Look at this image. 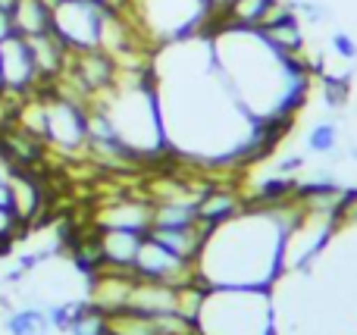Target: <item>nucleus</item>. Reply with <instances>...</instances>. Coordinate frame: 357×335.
<instances>
[{"instance_id": "nucleus-5", "label": "nucleus", "mask_w": 357, "mask_h": 335, "mask_svg": "<svg viewBox=\"0 0 357 335\" xmlns=\"http://www.w3.org/2000/svg\"><path fill=\"white\" fill-rule=\"evenodd\" d=\"M44 91V141L60 154H85L88 150V104L73 94L56 91L54 85Z\"/></svg>"}, {"instance_id": "nucleus-30", "label": "nucleus", "mask_w": 357, "mask_h": 335, "mask_svg": "<svg viewBox=\"0 0 357 335\" xmlns=\"http://www.w3.org/2000/svg\"><path fill=\"white\" fill-rule=\"evenodd\" d=\"M10 35H16V29H13V16L6 10H0V41H6Z\"/></svg>"}, {"instance_id": "nucleus-22", "label": "nucleus", "mask_w": 357, "mask_h": 335, "mask_svg": "<svg viewBox=\"0 0 357 335\" xmlns=\"http://www.w3.org/2000/svg\"><path fill=\"white\" fill-rule=\"evenodd\" d=\"M66 335H110V317L85 298V304H82V311L75 313V320L66 329Z\"/></svg>"}, {"instance_id": "nucleus-16", "label": "nucleus", "mask_w": 357, "mask_h": 335, "mask_svg": "<svg viewBox=\"0 0 357 335\" xmlns=\"http://www.w3.org/2000/svg\"><path fill=\"white\" fill-rule=\"evenodd\" d=\"M207 235L210 232L204 229L201 223L197 226H182V229H157V226H151L148 229V238H154L157 244H163L167 251H173L176 257H182V260H188V263H197Z\"/></svg>"}, {"instance_id": "nucleus-11", "label": "nucleus", "mask_w": 357, "mask_h": 335, "mask_svg": "<svg viewBox=\"0 0 357 335\" xmlns=\"http://www.w3.org/2000/svg\"><path fill=\"white\" fill-rule=\"evenodd\" d=\"M29 47L31 56H35V66H38V79H41V88H50L63 79L69 66V56L73 50L54 35V31H44V35L29 38Z\"/></svg>"}, {"instance_id": "nucleus-20", "label": "nucleus", "mask_w": 357, "mask_h": 335, "mask_svg": "<svg viewBox=\"0 0 357 335\" xmlns=\"http://www.w3.org/2000/svg\"><path fill=\"white\" fill-rule=\"evenodd\" d=\"M6 335H50L54 326L47 320V307H19V311H10L3 320Z\"/></svg>"}, {"instance_id": "nucleus-29", "label": "nucleus", "mask_w": 357, "mask_h": 335, "mask_svg": "<svg viewBox=\"0 0 357 335\" xmlns=\"http://www.w3.org/2000/svg\"><path fill=\"white\" fill-rule=\"evenodd\" d=\"M301 166H304V157L301 154H289V157H282V160H279L276 173L279 176H295Z\"/></svg>"}, {"instance_id": "nucleus-4", "label": "nucleus", "mask_w": 357, "mask_h": 335, "mask_svg": "<svg viewBox=\"0 0 357 335\" xmlns=\"http://www.w3.org/2000/svg\"><path fill=\"white\" fill-rule=\"evenodd\" d=\"M129 16L148 44H173L207 35L213 10L207 0H132Z\"/></svg>"}, {"instance_id": "nucleus-13", "label": "nucleus", "mask_w": 357, "mask_h": 335, "mask_svg": "<svg viewBox=\"0 0 357 335\" xmlns=\"http://www.w3.org/2000/svg\"><path fill=\"white\" fill-rule=\"evenodd\" d=\"M10 188H13V213H16V219L25 229V226H31L41 217L44 204H47L44 182L35 176V169H16L10 179Z\"/></svg>"}, {"instance_id": "nucleus-18", "label": "nucleus", "mask_w": 357, "mask_h": 335, "mask_svg": "<svg viewBox=\"0 0 357 335\" xmlns=\"http://www.w3.org/2000/svg\"><path fill=\"white\" fill-rule=\"evenodd\" d=\"M276 0H232L222 13L210 19V25H241V29H260L264 16Z\"/></svg>"}, {"instance_id": "nucleus-17", "label": "nucleus", "mask_w": 357, "mask_h": 335, "mask_svg": "<svg viewBox=\"0 0 357 335\" xmlns=\"http://www.w3.org/2000/svg\"><path fill=\"white\" fill-rule=\"evenodd\" d=\"M13 29L22 38H35L50 31V3L47 0H16V6L10 10Z\"/></svg>"}, {"instance_id": "nucleus-3", "label": "nucleus", "mask_w": 357, "mask_h": 335, "mask_svg": "<svg viewBox=\"0 0 357 335\" xmlns=\"http://www.w3.org/2000/svg\"><path fill=\"white\" fill-rule=\"evenodd\" d=\"M197 335H276L270 292L210 288L195 323Z\"/></svg>"}, {"instance_id": "nucleus-31", "label": "nucleus", "mask_w": 357, "mask_h": 335, "mask_svg": "<svg viewBox=\"0 0 357 335\" xmlns=\"http://www.w3.org/2000/svg\"><path fill=\"white\" fill-rule=\"evenodd\" d=\"M104 10H110V13H129V6H132V0H98Z\"/></svg>"}, {"instance_id": "nucleus-1", "label": "nucleus", "mask_w": 357, "mask_h": 335, "mask_svg": "<svg viewBox=\"0 0 357 335\" xmlns=\"http://www.w3.org/2000/svg\"><path fill=\"white\" fill-rule=\"evenodd\" d=\"M301 217V201L248 204L238 217L210 229L195 273L210 288L273 292L285 273V238Z\"/></svg>"}, {"instance_id": "nucleus-14", "label": "nucleus", "mask_w": 357, "mask_h": 335, "mask_svg": "<svg viewBox=\"0 0 357 335\" xmlns=\"http://www.w3.org/2000/svg\"><path fill=\"white\" fill-rule=\"evenodd\" d=\"M94 232H98L104 270H132L135 267V257L144 244V232H132V229H94Z\"/></svg>"}, {"instance_id": "nucleus-21", "label": "nucleus", "mask_w": 357, "mask_h": 335, "mask_svg": "<svg viewBox=\"0 0 357 335\" xmlns=\"http://www.w3.org/2000/svg\"><path fill=\"white\" fill-rule=\"evenodd\" d=\"M298 192V179L295 176H270L257 185V192L248 198V204H282V201H291Z\"/></svg>"}, {"instance_id": "nucleus-7", "label": "nucleus", "mask_w": 357, "mask_h": 335, "mask_svg": "<svg viewBox=\"0 0 357 335\" xmlns=\"http://www.w3.org/2000/svg\"><path fill=\"white\" fill-rule=\"evenodd\" d=\"M0 72H3V98L13 104H19L22 98H29L41 88L29 38L10 35L6 41H0Z\"/></svg>"}, {"instance_id": "nucleus-15", "label": "nucleus", "mask_w": 357, "mask_h": 335, "mask_svg": "<svg viewBox=\"0 0 357 335\" xmlns=\"http://www.w3.org/2000/svg\"><path fill=\"white\" fill-rule=\"evenodd\" d=\"M176 304H178V286L135 279V288H132V298H129V311L144 313V317H160V313H173Z\"/></svg>"}, {"instance_id": "nucleus-2", "label": "nucleus", "mask_w": 357, "mask_h": 335, "mask_svg": "<svg viewBox=\"0 0 357 335\" xmlns=\"http://www.w3.org/2000/svg\"><path fill=\"white\" fill-rule=\"evenodd\" d=\"M207 35L222 75L251 119H291L307 104L310 63L304 54L276 50L260 29L210 25Z\"/></svg>"}, {"instance_id": "nucleus-9", "label": "nucleus", "mask_w": 357, "mask_h": 335, "mask_svg": "<svg viewBox=\"0 0 357 335\" xmlns=\"http://www.w3.org/2000/svg\"><path fill=\"white\" fill-rule=\"evenodd\" d=\"M88 282H91L88 301L110 317V313L129 307L132 288H135V273H132V270H100V273L91 276Z\"/></svg>"}, {"instance_id": "nucleus-32", "label": "nucleus", "mask_w": 357, "mask_h": 335, "mask_svg": "<svg viewBox=\"0 0 357 335\" xmlns=\"http://www.w3.org/2000/svg\"><path fill=\"white\" fill-rule=\"evenodd\" d=\"M229 3H232V0H207V6H210V10H213V16H216V13H222V10H226Z\"/></svg>"}, {"instance_id": "nucleus-33", "label": "nucleus", "mask_w": 357, "mask_h": 335, "mask_svg": "<svg viewBox=\"0 0 357 335\" xmlns=\"http://www.w3.org/2000/svg\"><path fill=\"white\" fill-rule=\"evenodd\" d=\"M0 100H6L3 98V72H0Z\"/></svg>"}, {"instance_id": "nucleus-8", "label": "nucleus", "mask_w": 357, "mask_h": 335, "mask_svg": "<svg viewBox=\"0 0 357 335\" xmlns=\"http://www.w3.org/2000/svg\"><path fill=\"white\" fill-rule=\"evenodd\" d=\"M135 279H148V282H167V286H185L195 279V263L176 257L173 251H167L163 244H157L154 238L144 235V244L135 257L132 267Z\"/></svg>"}, {"instance_id": "nucleus-27", "label": "nucleus", "mask_w": 357, "mask_h": 335, "mask_svg": "<svg viewBox=\"0 0 357 335\" xmlns=\"http://www.w3.org/2000/svg\"><path fill=\"white\" fill-rule=\"evenodd\" d=\"M329 47H333V54L342 56L345 63L357 60V41L348 35V31H333V35H329Z\"/></svg>"}, {"instance_id": "nucleus-19", "label": "nucleus", "mask_w": 357, "mask_h": 335, "mask_svg": "<svg viewBox=\"0 0 357 335\" xmlns=\"http://www.w3.org/2000/svg\"><path fill=\"white\" fill-rule=\"evenodd\" d=\"M151 226L157 229H182L197 226V201H151Z\"/></svg>"}, {"instance_id": "nucleus-28", "label": "nucleus", "mask_w": 357, "mask_h": 335, "mask_svg": "<svg viewBox=\"0 0 357 335\" xmlns=\"http://www.w3.org/2000/svg\"><path fill=\"white\" fill-rule=\"evenodd\" d=\"M295 6V13H298V19H304V22H310V25H320V22H326L329 19V10L323 3H314V0H304V3H291Z\"/></svg>"}, {"instance_id": "nucleus-25", "label": "nucleus", "mask_w": 357, "mask_h": 335, "mask_svg": "<svg viewBox=\"0 0 357 335\" xmlns=\"http://www.w3.org/2000/svg\"><path fill=\"white\" fill-rule=\"evenodd\" d=\"M82 304H85V301H73V298L50 304L47 307V320H50V326H54V332H66L69 326H73L75 313L82 311Z\"/></svg>"}, {"instance_id": "nucleus-34", "label": "nucleus", "mask_w": 357, "mask_h": 335, "mask_svg": "<svg viewBox=\"0 0 357 335\" xmlns=\"http://www.w3.org/2000/svg\"><path fill=\"white\" fill-rule=\"evenodd\" d=\"M351 157H354V160H357V148H351Z\"/></svg>"}, {"instance_id": "nucleus-23", "label": "nucleus", "mask_w": 357, "mask_h": 335, "mask_svg": "<svg viewBox=\"0 0 357 335\" xmlns=\"http://www.w3.org/2000/svg\"><path fill=\"white\" fill-rule=\"evenodd\" d=\"M304 148L310 150V154H333L335 148H339V125L335 123H317L314 129L307 132V138H304Z\"/></svg>"}, {"instance_id": "nucleus-12", "label": "nucleus", "mask_w": 357, "mask_h": 335, "mask_svg": "<svg viewBox=\"0 0 357 335\" xmlns=\"http://www.w3.org/2000/svg\"><path fill=\"white\" fill-rule=\"evenodd\" d=\"M245 207H248V198H241L238 192L207 185L201 192V198H197V223L210 232V229H216V226L229 223L232 217H238Z\"/></svg>"}, {"instance_id": "nucleus-10", "label": "nucleus", "mask_w": 357, "mask_h": 335, "mask_svg": "<svg viewBox=\"0 0 357 335\" xmlns=\"http://www.w3.org/2000/svg\"><path fill=\"white\" fill-rule=\"evenodd\" d=\"M151 201L142 198H119L113 204L100 207L94 217V229H132V232H144L151 229Z\"/></svg>"}, {"instance_id": "nucleus-6", "label": "nucleus", "mask_w": 357, "mask_h": 335, "mask_svg": "<svg viewBox=\"0 0 357 335\" xmlns=\"http://www.w3.org/2000/svg\"><path fill=\"white\" fill-rule=\"evenodd\" d=\"M104 6L98 0H56L50 6V31L66 44L69 50L100 47V25H104Z\"/></svg>"}, {"instance_id": "nucleus-24", "label": "nucleus", "mask_w": 357, "mask_h": 335, "mask_svg": "<svg viewBox=\"0 0 357 335\" xmlns=\"http://www.w3.org/2000/svg\"><path fill=\"white\" fill-rule=\"evenodd\" d=\"M348 94H351V85L345 75H323V100L329 110H342L348 104Z\"/></svg>"}, {"instance_id": "nucleus-26", "label": "nucleus", "mask_w": 357, "mask_h": 335, "mask_svg": "<svg viewBox=\"0 0 357 335\" xmlns=\"http://www.w3.org/2000/svg\"><path fill=\"white\" fill-rule=\"evenodd\" d=\"M19 232H22V223L16 219L13 207L0 204V254H6V251H10V244L19 238Z\"/></svg>"}]
</instances>
